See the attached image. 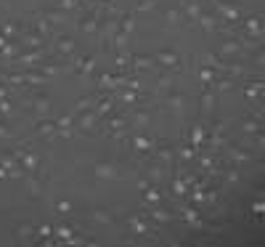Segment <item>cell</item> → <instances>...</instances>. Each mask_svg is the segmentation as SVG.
<instances>
[{
    "mask_svg": "<svg viewBox=\"0 0 265 247\" xmlns=\"http://www.w3.org/2000/svg\"><path fill=\"white\" fill-rule=\"evenodd\" d=\"M98 117H96L93 109H85V112H80V117H77V128L80 131H88V133H93L96 128H98Z\"/></svg>",
    "mask_w": 265,
    "mask_h": 247,
    "instance_id": "cell-8",
    "label": "cell"
},
{
    "mask_svg": "<svg viewBox=\"0 0 265 247\" xmlns=\"http://www.w3.org/2000/svg\"><path fill=\"white\" fill-rule=\"evenodd\" d=\"M225 149H228V157H231V162H249V160H252V154H249V152H244L241 146L225 144Z\"/></svg>",
    "mask_w": 265,
    "mask_h": 247,
    "instance_id": "cell-22",
    "label": "cell"
},
{
    "mask_svg": "<svg viewBox=\"0 0 265 247\" xmlns=\"http://www.w3.org/2000/svg\"><path fill=\"white\" fill-rule=\"evenodd\" d=\"M19 165H22L24 175H29V173H40V170H37V167H40V154H37V152H24V157L19 160Z\"/></svg>",
    "mask_w": 265,
    "mask_h": 247,
    "instance_id": "cell-10",
    "label": "cell"
},
{
    "mask_svg": "<svg viewBox=\"0 0 265 247\" xmlns=\"http://www.w3.org/2000/svg\"><path fill=\"white\" fill-rule=\"evenodd\" d=\"M244 35L255 37V40H260L263 37V16H249L244 19Z\"/></svg>",
    "mask_w": 265,
    "mask_h": 247,
    "instance_id": "cell-12",
    "label": "cell"
},
{
    "mask_svg": "<svg viewBox=\"0 0 265 247\" xmlns=\"http://www.w3.org/2000/svg\"><path fill=\"white\" fill-rule=\"evenodd\" d=\"M148 218L157 220V223H170V220H172V216L167 210H162V207H154V210L148 213Z\"/></svg>",
    "mask_w": 265,
    "mask_h": 247,
    "instance_id": "cell-39",
    "label": "cell"
},
{
    "mask_svg": "<svg viewBox=\"0 0 265 247\" xmlns=\"http://www.w3.org/2000/svg\"><path fill=\"white\" fill-rule=\"evenodd\" d=\"M133 149H135V152H141V154H144V152H154V141H148V138H144V136H133Z\"/></svg>",
    "mask_w": 265,
    "mask_h": 247,
    "instance_id": "cell-29",
    "label": "cell"
},
{
    "mask_svg": "<svg viewBox=\"0 0 265 247\" xmlns=\"http://www.w3.org/2000/svg\"><path fill=\"white\" fill-rule=\"evenodd\" d=\"M180 218H183L186 223H191L193 229H202V226H204L202 218H199V213L193 210V207H180Z\"/></svg>",
    "mask_w": 265,
    "mask_h": 247,
    "instance_id": "cell-21",
    "label": "cell"
},
{
    "mask_svg": "<svg viewBox=\"0 0 265 247\" xmlns=\"http://www.w3.org/2000/svg\"><path fill=\"white\" fill-rule=\"evenodd\" d=\"M96 61H98V54H96V51H93V54H88V56L77 58L72 69H74V72L80 75V77H88V75H90V72H93V69H96Z\"/></svg>",
    "mask_w": 265,
    "mask_h": 247,
    "instance_id": "cell-6",
    "label": "cell"
},
{
    "mask_svg": "<svg viewBox=\"0 0 265 247\" xmlns=\"http://www.w3.org/2000/svg\"><path fill=\"white\" fill-rule=\"evenodd\" d=\"M29 194L40 197V173H29Z\"/></svg>",
    "mask_w": 265,
    "mask_h": 247,
    "instance_id": "cell-44",
    "label": "cell"
},
{
    "mask_svg": "<svg viewBox=\"0 0 265 247\" xmlns=\"http://www.w3.org/2000/svg\"><path fill=\"white\" fill-rule=\"evenodd\" d=\"M37 133H40L43 138H53V136H59V131H56V122H48V120L37 122Z\"/></svg>",
    "mask_w": 265,
    "mask_h": 247,
    "instance_id": "cell-28",
    "label": "cell"
},
{
    "mask_svg": "<svg viewBox=\"0 0 265 247\" xmlns=\"http://www.w3.org/2000/svg\"><path fill=\"white\" fill-rule=\"evenodd\" d=\"M196 24H199V27H202L204 32H215L220 22H217L215 14H210V11H202V14H199V19H196Z\"/></svg>",
    "mask_w": 265,
    "mask_h": 247,
    "instance_id": "cell-18",
    "label": "cell"
},
{
    "mask_svg": "<svg viewBox=\"0 0 265 247\" xmlns=\"http://www.w3.org/2000/svg\"><path fill=\"white\" fill-rule=\"evenodd\" d=\"M8 43H11V40H8V37H5V35H3V32H0V51H3V48H5V45H8Z\"/></svg>",
    "mask_w": 265,
    "mask_h": 247,
    "instance_id": "cell-58",
    "label": "cell"
},
{
    "mask_svg": "<svg viewBox=\"0 0 265 247\" xmlns=\"http://www.w3.org/2000/svg\"><path fill=\"white\" fill-rule=\"evenodd\" d=\"M125 82H127V75L103 72V75H98V80H96V88L98 90H114V88H125Z\"/></svg>",
    "mask_w": 265,
    "mask_h": 247,
    "instance_id": "cell-3",
    "label": "cell"
},
{
    "mask_svg": "<svg viewBox=\"0 0 265 247\" xmlns=\"http://www.w3.org/2000/svg\"><path fill=\"white\" fill-rule=\"evenodd\" d=\"M167 22H170V24H180V22H183V14H180V8L167 11Z\"/></svg>",
    "mask_w": 265,
    "mask_h": 247,
    "instance_id": "cell-52",
    "label": "cell"
},
{
    "mask_svg": "<svg viewBox=\"0 0 265 247\" xmlns=\"http://www.w3.org/2000/svg\"><path fill=\"white\" fill-rule=\"evenodd\" d=\"M127 229L133 231V237H146V234H151L144 216H127Z\"/></svg>",
    "mask_w": 265,
    "mask_h": 247,
    "instance_id": "cell-15",
    "label": "cell"
},
{
    "mask_svg": "<svg viewBox=\"0 0 265 247\" xmlns=\"http://www.w3.org/2000/svg\"><path fill=\"white\" fill-rule=\"evenodd\" d=\"M199 77H202V85H212V82H215V77H217V72H215V69H210V67H202Z\"/></svg>",
    "mask_w": 265,
    "mask_h": 247,
    "instance_id": "cell-45",
    "label": "cell"
},
{
    "mask_svg": "<svg viewBox=\"0 0 265 247\" xmlns=\"http://www.w3.org/2000/svg\"><path fill=\"white\" fill-rule=\"evenodd\" d=\"M186 93H180V90H170V93H167V107L170 109H183L186 107Z\"/></svg>",
    "mask_w": 265,
    "mask_h": 247,
    "instance_id": "cell-26",
    "label": "cell"
},
{
    "mask_svg": "<svg viewBox=\"0 0 265 247\" xmlns=\"http://www.w3.org/2000/svg\"><path fill=\"white\" fill-rule=\"evenodd\" d=\"M35 234H37V229H35V226H29V223L16 226V239H19V242H29Z\"/></svg>",
    "mask_w": 265,
    "mask_h": 247,
    "instance_id": "cell-31",
    "label": "cell"
},
{
    "mask_svg": "<svg viewBox=\"0 0 265 247\" xmlns=\"http://www.w3.org/2000/svg\"><path fill=\"white\" fill-rule=\"evenodd\" d=\"M32 29H35V32H37V35H43V37H45V40H48V35H50V24H48V22H45V19H43L40 14H37L35 19H32Z\"/></svg>",
    "mask_w": 265,
    "mask_h": 247,
    "instance_id": "cell-27",
    "label": "cell"
},
{
    "mask_svg": "<svg viewBox=\"0 0 265 247\" xmlns=\"http://www.w3.org/2000/svg\"><path fill=\"white\" fill-rule=\"evenodd\" d=\"M109 43L117 48V54H125V51H127V43H130V35H125V32H117V35H114Z\"/></svg>",
    "mask_w": 265,
    "mask_h": 247,
    "instance_id": "cell-33",
    "label": "cell"
},
{
    "mask_svg": "<svg viewBox=\"0 0 265 247\" xmlns=\"http://www.w3.org/2000/svg\"><path fill=\"white\" fill-rule=\"evenodd\" d=\"M93 112H96L98 120H103L106 114H112L114 112V96H103V90H101V96H98V101H96Z\"/></svg>",
    "mask_w": 265,
    "mask_h": 247,
    "instance_id": "cell-9",
    "label": "cell"
},
{
    "mask_svg": "<svg viewBox=\"0 0 265 247\" xmlns=\"http://www.w3.org/2000/svg\"><path fill=\"white\" fill-rule=\"evenodd\" d=\"M53 48H56V54H59V56L67 58V56H72L74 51H77V40H74L72 35H59L53 40Z\"/></svg>",
    "mask_w": 265,
    "mask_h": 247,
    "instance_id": "cell-4",
    "label": "cell"
},
{
    "mask_svg": "<svg viewBox=\"0 0 265 247\" xmlns=\"http://www.w3.org/2000/svg\"><path fill=\"white\" fill-rule=\"evenodd\" d=\"M53 234L59 237V242H67V245L74 239V229H72V226H56Z\"/></svg>",
    "mask_w": 265,
    "mask_h": 247,
    "instance_id": "cell-34",
    "label": "cell"
},
{
    "mask_svg": "<svg viewBox=\"0 0 265 247\" xmlns=\"http://www.w3.org/2000/svg\"><path fill=\"white\" fill-rule=\"evenodd\" d=\"M244 45L239 43V37H225L223 45H220V56L223 58H231V56H241Z\"/></svg>",
    "mask_w": 265,
    "mask_h": 247,
    "instance_id": "cell-11",
    "label": "cell"
},
{
    "mask_svg": "<svg viewBox=\"0 0 265 247\" xmlns=\"http://www.w3.org/2000/svg\"><path fill=\"white\" fill-rule=\"evenodd\" d=\"M0 99H8V88L5 85H0Z\"/></svg>",
    "mask_w": 265,
    "mask_h": 247,
    "instance_id": "cell-59",
    "label": "cell"
},
{
    "mask_svg": "<svg viewBox=\"0 0 265 247\" xmlns=\"http://www.w3.org/2000/svg\"><path fill=\"white\" fill-rule=\"evenodd\" d=\"M37 234H40V237H50V234H53V226H48V223H43L40 229H37Z\"/></svg>",
    "mask_w": 265,
    "mask_h": 247,
    "instance_id": "cell-55",
    "label": "cell"
},
{
    "mask_svg": "<svg viewBox=\"0 0 265 247\" xmlns=\"http://www.w3.org/2000/svg\"><path fill=\"white\" fill-rule=\"evenodd\" d=\"M157 152H159V154H157L159 162H172V149H170V146H159Z\"/></svg>",
    "mask_w": 265,
    "mask_h": 247,
    "instance_id": "cell-49",
    "label": "cell"
},
{
    "mask_svg": "<svg viewBox=\"0 0 265 247\" xmlns=\"http://www.w3.org/2000/svg\"><path fill=\"white\" fill-rule=\"evenodd\" d=\"M40 16L53 27V24H67V11H40Z\"/></svg>",
    "mask_w": 265,
    "mask_h": 247,
    "instance_id": "cell-24",
    "label": "cell"
},
{
    "mask_svg": "<svg viewBox=\"0 0 265 247\" xmlns=\"http://www.w3.org/2000/svg\"><path fill=\"white\" fill-rule=\"evenodd\" d=\"M133 112H130V125L135 128V131H141V128H146L148 125V120H151V114H148V109H138V107H130Z\"/></svg>",
    "mask_w": 265,
    "mask_h": 247,
    "instance_id": "cell-14",
    "label": "cell"
},
{
    "mask_svg": "<svg viewBox=\"0 0 265 247\" xmlns=\"http://www.w3.org/2000/svg\"><path fill=\"white\" fill-rule=\"evenodd\" d=\"M11 112H14V107H11L8 99H0V117H8Z\"/></svg>",
    "mask_w": 265,
    "mask_h": 247,
    "instance_id": "cell-53",
    "label": "cell"
},
{
    "mask_svg": "<svg viewBox=\"0 0 265 247\" xmlns=\"http://www.w3.org/2000/svg\"><path fill=\"white\" fill-rule=\"evenodd\" d=\"M154 8H157V0H138V5H135V11H141V14L154 11Z\"/></svg>",
    "mask_w": 265,
    "mask_h": 247,
    "instance_id": "cell-46",
    "label": "cell"
},
{
    "mask_svg": "<svg viewBox=\"0 0 265 247\" xmlns=\"http://www.w3.org/2000/svg\"><path fill=\"white\" fill-rule=\"evenodd\" d=\"M0 32H3L8 40H11V37H22V29H19L14 22H3V24H0Z\"/></svg>",
    "mask_w": 265,
    "mask_h": 247,
    "instance_id": "cell-40",
    "label": "cell"
},
{
    "mask_svg": "<svg viewBox=\"0 0 265 247\" xmlns=\"http://www.w3.org/2000/svg\"><path fill=\"white\" fill-rule=\"evenodd\" d=\"M204 133H207V131H204V128H202V125H193V128H191V146H193V149H196V152H199V149H202V141H204Z\"/></svg>",
    "mask_w": 265,
    "mask_h": 247,
    "instance_id": "cell-36",
    "label": "cell"
},
{
    "mask_svg": "<svg viewBox=\"0 0 265 247\" xmlns=\"http://www.w3.org/2000/svg\"><path fill=\"white\" fill-rule=\"evenodd\" d=\"M120 32H125V35H133L135 32V16L133 14H120Z\"/></svg>",
    "mask_w": 265,
    "mask_h": 247,
    "instance_id": "cell-32",
    "label": "cell"
},
{
    "mask_svg": "<svg viewBox=\"0 0 265 247\" xmlns=\"http://www.w3.org/2000/svg\"><path fill=\"white\" fill-rule=\"evenodd\" d=\"M93 173H96V178H101V181L117 178V175H120V170H117V165H114V162H96Z\"/></svg>",
    "mask_w": 265,
    "mask_h": 247,
    "instance_id": "cell-13",
    "label": "cell"
},
{
    "mask_svg": "<svg viewBox=\"0 0 265 247\" xmlns=\"http://www.w3.org/2000/svg\"><path fill=\"white\" fill-rule=\"evenodd\" d=\"M29 107H32V112H35L37 117H48L50 112H53V104H50V99L43 96V93H37L35 99L29 101Z\"/></svg>",
    "mask_w": 265,
    "mask_h": 247,
    "instance_id": "cell-7",
    "label": "cell"
},
{
    "mask_svg": "<svg viewBox=\"0 0 265 247\" xmlns=\"http://www.w3.org/2000/svg\"><path fill=\"white\" fill-rule=\"evenodd\" d=\"M212 109H215V88H212V85H204V88H202V112L210 114Z\"/></svg>",
    "mask_w": 265,
    "mask_h": 247,
    "instance_id": "cell-20",
    "label": "cell"
},
{
    "mask_svg": "<svg viewBox=\"0 0 265 247\" xmlns=\"http://www.w3.org/2000/svg\"><path fill=\"white\" fill-rule=\"evenodd\" d=\"M90 216H93L96 223H112V220H114V216L109 210H103V207H93V213H90Z\"/></svg>",
    "mask_w": 265,
    "mask_h": 247,
    "instance_id": "cell-38",
    "label": "cell"
},
{
    "mask_svg": "<svg viewBox=\"0 0 265 247\" xmlns=\"http://www.w3.org/2000/svg\"><path fill=\"white\" fill-rule=\"evenodd\" d=\"M144 202H146V205H159V202H162V194H159L157 186L148 184L146 189H144Z\"/></svg>",
    "mask_w": 265,
    "mask_h": 247,
    "instance_id": "cell-30",
    "label": "cell"
},
{
    "mask_svg": "<svg viewBox=\"0 0 265 247\" xmlns=\"http://www.w3.org/2000/svg\"><path fill=\"white\" fill-rule=\"evenodd\" d=\"M11 136H14V133H11V128L5 125V122H0V138H11Z\"/></svg>",
    "mask_w": 265,
    "mask_h": 247,
    "instance_id": "cell-56",
    "label": "cell"
},
{
    "mask_svg": "<svg viewBox=\"0 0 265 247\" xmlns=\"http://www.w3.org/2000/svg\"><path fill=\"white\" fill-rule=\"evenodd\" d=\"M130 67L138 69V72H144V69H151L154 67V56H130Z\"/></svg>",
    "mask_w": 265,
    "mask_h": 247,
    "instance_id": "cell-23",
    "label": "cell"
},
{
    "mask_svg": "<svg viewBox=\"0 0 265 247\" xmlns=\"http://www.w3.org/2000/svg\"><path fill=\"white\" fill-rule=\"evenodd\" d=\"M252 213H257V216H263V213H265V205H263V199H257V202L252 205Z\"/></svg>",
    "mask_w": 265,
    "mask_h": 247,
    "instance_id": "cell-57",
    "label": "cell"
},
{
    "mask_svg": "<svg viewBox=\"0 0 265 247\" xmlns=\"http://www.w3.org/2000/svg\"><path fill=\"white\" fill-rule=\"evenodd\" d=\"M56 5L61 11H74V8H80V0H56Z\"/></svg>",
    "mask_w": 265,
    "mask_h": 247,
    "instance_id": "cell-48",
    "label": "cell"
},
{
    "mask_svg": "<svg viewBox=\"0 0 265 247\" xmlns=\"http://www.w3.org/2000/svg\"><path fill=\"white\" fill-rule=\"evenodd\" d=\"M154 61H157L159 67H165L167 72H178L180 69V56L175 51H157V54H154Z\"/></svg>",
    "mask_w": 265,
    "mask_h": 247,
    "instance_id": "cell-2",
    "label": "cell"
},
{
    "mask_svg": "<svg viewBox=\"0 0 265 247\" xmlns=\"http://www.w3.org/2000/svg\"><path fill=\"white\" fill-rule=\"evenodd\" d=\"M172 192H175L178 197H183V194H189V189H186V181L180 178V175H178L175 181H172Z\"/></svg>",
    "mask_w": 265,
    "mask_h": 247,
    "instance_id": "cell-47",
    "label": "cell"
},
{
    "mask_svg": "<svg viewBox=\"0 0 265 247\" xmlns=\"http://www.w3.org/2000/svg\"><path fill=\"white\" fill-rule=\"evenodd\" d=\"M101 122H103V131H106L109 136H120V133L127 128V114H122V112H112V114L103 117Z\"/></svg>",
    "mask_w": 265,
    "mask_h": 247,
    "instance_id": "cell-1",
    "label": "cell"
},
{
    "mask_svg": "<svg viewBox=\"0 0 265 247\" xmlns=\"http://www.w3.org/2000/svg\"><path fill=\"white\" fill-rule=\"evenodd\" d=\"M22 43L27 45L29 51H32V48H43V45H45V37L37 35L35 29H27V32H22Z\"/></svg>",
    "mask_w": 265,
    "mask_h": 247,
    "instance_id": "cell-19",
    "label": "cell"
},
{
    "mask_svg": "<svg viewBox=\"0 0 265 247\" xmlns=\"http://www.w3.org/2000/svg\"><path fill=\"white\" fill-rule=\"evenodd\" d=\"M204 202H210V205H215V202H217V192H215V189H210V192H204Z\"/></svg>",
    "mask_w": 265,
    "mask_h": 247,
    "instance_id": "cell-54",
    "label": "cell"
},
{
    "mask_svg": "<svg viewBox=\"0 0 265 247\" xmlns=\"http://www.w3.org/2000/svg\"><path fill=\"white\" fill-rule=\"evenodd\" d=\"M117 99L125 104V107H138L141 101H144V96H141V90H133V88H125L117 93Z\"/></svg>",
    "mask_w": 265,
    "mask_h": 247,
    "instance_id": "cell-17",
    "label": "cell"
},
{
    "mask_svg": "<svg viewBox=\"0 0 265 247\" xmlns=\"http://www.w3.org/2000/svg\"><path fill=\"white\" fill-rule=\"evenodd\" d=\"M239 178H241V170H239V167H228V170H225V181H228V184H236Z\"/></svg>",
    "mask_w": 265,
    "mask_h": 247,
    "instance_id": "cell-50",
    "label": "cell"
},
{
    "mask_svg": "<svg viewBox=\"0 0 265 247\" xmlns=\"http://www.w3.org/2000/svg\"><path fill=\"white\" fill-rule=\"evenodd\" d=\"M130 67V54H117V58H114V69H117V72H125V69Z\"/></svg>",
    "mask_w": 265,
    "mask_h": 247,
    "instance_id": "cell-41",
    "label": "cell"
},
{
    "mask_svg": "<svg viewBox=\"0 0 265 247\" xmlns=\"http://www.w3.org/2000/svg\"><path fill=\"white\" fill-rule=\"evenodd\" d=\"M98 96H101V90H98L96 96H82V99H77V104H74V114L85 112V109H93L96 101H98Z\"/></svg>",
    "mask_w": 265,
    "mask_h": 247,
    "instance_id": "cell-25",
    "label": "cell"
},
{
    "mask_svg": "<svg viewBox=\"0 0 265 247\" xmlns=\"http://www.w3.org/2000/svg\"><path fill=\"white\" fill-rule=\"evenodd\" d=\"M157 88H159V90H170V88H172V75L167 72V69L157 77Z\"/></svg>",
    "mask_w": 265,
    "mask_h": 247,
    "instance_id": "cell-43",
    "label": "cell"
},
{
    "mask_svg": "<svg viewBox=\"0 0 265 247\" xmlns=\"http://www.w3.org/2000/svg\"><path fill=\"white\" fill-rule=\"evenodd\" d=\"M244 96L252 101V99H260L263 96V80H255V82H249L247 88H244Z\"/></svg>",
    "mask_w": 265,
    "mask_h": 247,
    "instance_id": "cell-35",
    "label": "cell"
},
{
    "mask_svg": "<svg viewBox=\"0 0 265 247\" xmlns=\"http://www.w3.org/2000/svg\"><path fill=\"white\" fill-rule=\"evenodd\" d=\"M56 210H59L61 216H69V213H72V202H69V199H59V202H56Z\"/></svg>",
    "mask_w": 265,
    "mask_h": 247,
    "instance_id": "cell-51",
    "label": "cell"
},
{
    "mask_svg": "<svg viewBox=\"0 0 265 247\" xmlns=\"http://www.w3.org/2000/svg\"><path fill=\"white\" fill-rule=\"evenodd\" d=\"M178 157L183 160V162H191L193 157H196V149H193L191 144H183V146L178 149Z\"/></svg>",
    "mask_w": 265,
    "mask_h": 247,
    "instance_id": "cell-42",
    "label": "cell"
},
{
    "mask_svg": "<svg viewBox=\"0 0 265 247\" xmlns=\"http://www.w3.org/2000/svg\"><path fill=\"white\" fill-rule=\"evenodd\" d=\"M202 0H180V14H183V19H189L191 24H196L199 14H202Z\"/></svg>",
    "mask_w": 265,
    "mask_h": 247,
    "instance_id": "cell-5",
    "label": "cell"
},
{
    "mask_svg": "<svg viewBox=\"0 0 265 247\" xmlns=\"http://www.w3.org/2000/svg\"><path fill=\"white\" fill-rule=\"evenodd\" d=\"M80 3H82V0H80Z\"/></svg>",
    "mask_w": 265,
    "mask_h": 247,
    "instance_id": "cell-60",
    "label": "cell"
},
{
    "mask_svg": "<svg viewBox=\"0 0 265 247\" xmlns=\"http://www.w3.org/2000/svg\"><path fill=\"white\" fill-rule=\"evenodd\" d=\"M241 131L247 133V136H255V133H260V131H263V125H260V120L255 122V117H247V120L241 122Z\"/></svg>",
    "mask_w": 265,
    "mask_h": 247,
    "instance_id": "cell-37",
    "label": "cell"
},
{
    "mask_svg": "<svg viewBox=\"0 0 265 247\" xmlns=\"http://www.w3.org/2000/svg\"><path fill=\"white\" fill-rule=\"evenodd\" d=\"M56 131H59V136H64V138H72V133H74V112L59 117V122H56Z\"/></svg>",
    "mask_w": 265,
    "mask_h": 247,
    "instance_id": "cell-16",
    "label": "cell"
}]
</instances>
